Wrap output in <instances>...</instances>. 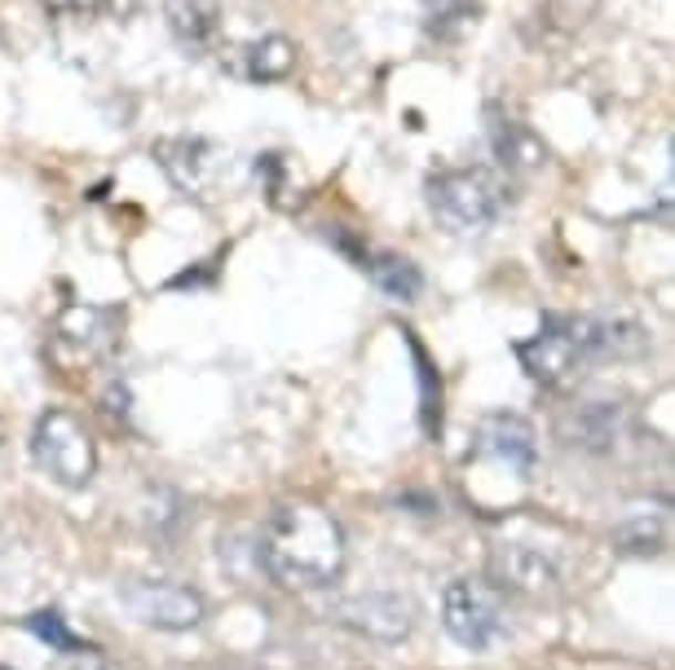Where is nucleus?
I'll use <instances>...</instances> for the list:
<instances>
[{"mask_svg": "<svg viewBox=\"0 0 675 670\" xmlns=\"http://www.w3.org/2000/svg\"><path fill=\"white\" fill-rule=\"evenodd\" d=\"M257 556L288 592H323L344 574V530L319 503H283L266 516Z\"/></svg>", "mask_w": 675, "mask_h": 670, "instance_id": "f257e3e1", "label": "nucleus"}, {"mask_svg": "<svg viewBox=\"0 0 675 670\" xmlns=\"http://www.w3.org/2000/svg\"><path fill=\"white\" fill-rule=\"evenodd\" d=\"M645 348V332L627 318H596V314H565L548 318L543 332L517 344L526 375L543 388H570L588 366L632 357Z\"/></svg>", "mask_w": 675, "mask_h": 670, "instance_id": "f03ea898", "label": "nucleus"}, {"mask_svg": "<svg viewBox=\"0 0 675 670\" xmlns=\"http://www.w3.org/2000/svg\"><path fill=\"white\" fill-rule=\"evenodd\" d=\"M424 195H428L433 217L450 234H481L508 208V181L495 168H481V164H464V168L433 172L428 186H424Z\"/></svg>", "mask_w": 675, "mask_h": 670, "instance_id": "7ed1b4c3", "label": "nucleus"}, {"mask_svg": "<svg viewBox=\"0 0 675 670\" xmlns=\"http://www.w3.org/2000/svg\"><path fill=\"white\" fill-rule=\"evenodd\" d=\"M31 459L40 463V472H49L58 485L66 490H80L93 481L97 472V441L93 432L84 428V419L75 410H44L35 419V432H31Z\"/></svg>", "mask_w": 675, "mask_h": 670, "instance_id": "20e7f679", "label": "nucleus"}, {"mask_svg": "<svg viewBox=\"0 0 675 670\" xmlns=\"http://www.w3.org/2000/svg\"><path fill=\"white\" fill-rule=\"evenodd\" d=\"M442 627L455 645L481 653L508 636V614H503V600L490 583L455 578L442 596Z\"/></svg>", "mask_w": 675, "mask_h": 670, "instance_id": "39448f33", "label": "nucleus"}, {"mask_svg": "<svg viewBox=\"0 0 675 670\" xmlns=\"http://www.w3.org/2000/svg\"><path fill=\"white\" fill-rule=\"evenodd\" d=\"M155 159L168 172V181L190 199H217L226 168H230L226 150L208 137H159Z\"/></svg>", "mask_w": 675, "mask_h": 670, "instance_id": "423d86ee", "label": "nucleus"}, {"mask_svg": "<svg viewBox=\"0 0 675 670\" xmlns=\"http://www.w3.org/2000/svg\"><path fill=\"white\" fill-rule=\"evenodd\" d=\"M534 459H539V441H534L530 419H521L512 410H495L477 423L468 463H495L499 472H508L517 481H530Z\"/></svg>", "mask_w": 675, "mask_h": 670, "instance_id": "0eeeda50", "label": "nucleus"}, {"mask_svg": "<svg viewBox=\"0 0 675 670\" xmlns=\"http://www.w3.org/2000/svg\"><path fill=\"white\" fill-rule=\"evenodd\" d=\"M490 583H495V592H508L521 600H552L561 592V569L548 552H539L530 543H495Z\"/></svg>", "mask_w": 675, "mask_h": 670, "instance_id": "6e6552de", "label": "nucleus"}, {"mask_svg": "<svg viewBox=\"0 0 675 670\" xmlns=\"http://www.w3.org/2000/svg\"><path fill=\"white\" fill-rule=\"evenodd\" d=\"M124 605L133 609L137 622L159 627V631H190L204 622V600L168 578H142L124 587Z\"/></svg>", "mask_w": 675, "mask_h": 670, "instance_id": "1a4fd4ad", "label": "nucleus"}, {"mask_svg": "<svg viewBox=\"0 0 675 670\" xmlns=\"http://www.w3.org/2000/svg\"><path fill=\"white\" fill-rule=\"evenodd\" d=\"M120 339V318L97 305H66L53 323V353L71 366L102 362Z\"/></svg>", "mask_w": 675, "mask_h": 670, "instance_id": "9d476101", "label": "nucleus"}, {"mask_svg": "<svg viewBox=\"0 0 675 670\" xmlns=\"http://www.w3.org/2000/svg\"><path fill=\"white\" fill-rule=\"evenodd\" d=\"M627 423H632L627 406H619V401H579L561 415V437L574 450L605 454L627 437Z\"/></svg>", "mask_w": 675, "mask_h": 670, "instance_id": "9b49d317", "label": "nucleus"}, {"mask_svg": "<svg viewBox=\"0 0 675 670\" xmlns=\"http://www.w3.org/2000/svg\"><path fill=\"white\" fill-rule=\"evenodd\" d=\"M340 622H349L375 640H402L415 627V609L402 596H357L340 609Z\"/></svg>", "mask_w": 675, "mask_h": 670, "instance_id": "f8f14e48", "label": "nucleus"}, {"mask_svg": "<svg viewBox=\"0 0 675 670\" xmlns=\"http://www.w3.org/2000/svg\"><path fill=\"white\" fill-rule=\"evenodd\" d=\"M490 146H495V159L508 172H534V168L548 164L543 137L526 119H517V115H495L490 119Z\"/></svg>", "mask_w": 675, "mask_h": 670, "instance_id": "ddd939ff", "label": "nucleus"}, {"mask_svg": "<svg viewBox=\"0 0 675 670\" xmlns=\"http://www.w3.org/2000/svg\"><path fill=\"white\" fill-rule=\"evenodd\" d=\"M164 18H168V31L177 35V44L190 49V53H208L221 40V9H217V0H168Z\"/></svg>", "mask_w": 675, "mask_h": 670, "instance_id": "4468645a", "label": "nucleus"}, {"mask_svg": "<svg viewBox=\"0 0 675 670\" xmlns=\"http://www.w3.org/2000/svg\"><path fill=\"white\" fill-rule=\"evenodd\" d=\"M292 71H297V44L288 35H261L243 49V75L257 84L288 80Z\"/></svg>", "mask_w": 675, "mask_h": 670, "instance_id": "2eb2a0df", "label": "nucleus"}, {"mask_svg": "<svg viewBox=\"0 0 675 670\" xmlns=\"http://www.w3.org/2000/svg\"><path fill=\"white\" fill-rule=\"evenodd\" d=\"M366 270H371L375 287H380L388 301H415V296H419V287H424V274H419V265H411L406 257H393V252L375 257Z\"/></svg>", "mask_w": 675, "mask_h": 670, "instance_id": "dca6fc26", "label": "nucleus"}, {"mask_svg": "<svg viewBox=\"0 0 675 670\" xmlns=\"http://www.w3.org/2000/svg\"><path fill=\"white\" fill-rule=\"evenodd\" d=\"M614 547L619 552H663L667 547V512H654V516H627L619 530H614Z\"/></svg>", "mask_w": 675, "mask_h": 670, "instance_id": "f3484780", "label": "nucleus"}, {"mask_svg": "<svg viewBox=\"0 0 675 670\" xmlns=\"http://www.w3.org/2000/svg\"><path fill=\"white\" fill-rule=\"evenodd\" d=\"M424 4L433 13L437 35H450V31H464L468 22H477V0H424Z\"/></svg>", "mask_w": 675, "mask_h": 670, "instance_id": "a211bd4d", "label": "nucleus"}, {"mask_svg": "<svg viewBox=\"0 0 675 670\" xmlns=\"http://www.w3.org/2000/svg\"><path fill=\"white\" fill-rule=\"evenodd\" d=\"M137 0H44V9L53 13H71V18H102V13H133Z\"/></svg>", "mask_w": 675, "mask_h": 670, "instance_id": "6ab92c4d", "label": "nucleus"}, {"mask_svg": "<svg viewBox=\"0 0 675 670\" xmlns=\"http://www.w3.org/2000/svg\"><path fill=\"white\" fill-rule=\"evenodd\" d=\"M31 631H35L40 640H49L58 653H80V649H84V645H80V640H75V636L62 627V618H58V614H35V618H31Z\"/></svg>", "mask_w": 675, "mask_h": 670, "instance_id": "aec40b11", "label": "nucleus"}, {"mask_svg": "<svg viewBox=\"0 0 675 670\" xmlns=\"http://www.w3.org/2000/svg\"><path fill=\"white\" fill-rule=\"evenodd\" d=\"M49 670H111L93 649H80V653H66L62 662H53Z\"/></svg>", "mask_w": 675, "mask_h": 670, "instance_id": "412c9836", "label": "nucleus"}, {"mask_svg": "<svg viewBox=\"0 0 675 670\" xmlns=\"http://www.w3.org/2000/svg\"><path fill=\"white\" fill-rule=\"evenodd\" d=\"M0 441H4V419H0Z\"/></svg>", "mask_w": 675, "mask_h": 670, "instance_id": "4be33fe9", "label": "nucleus"}]
</instances>
